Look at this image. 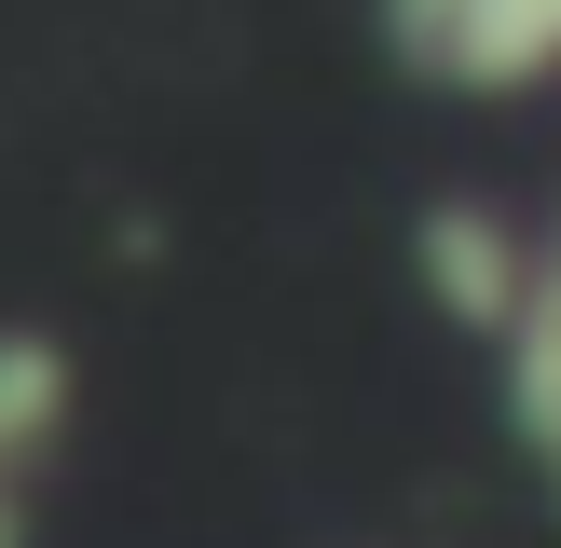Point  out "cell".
<instances>
[{
    "label": "cell",
    "instance_id": "1",
    "mask_svg": "<svg viewBox=\"0 0 561 548\" xmlns=\"http://www.w3.org/2000/svg\"><path fill=\"white\" fill-rule=\"evenodd\" d=\"M383 55L438 96H548L561 82V0H370Z\"/></svg>",
    "mask_w": 561,
    "mask_h": 548
},
{
    "label": "cell",
    "instance_id": "2",
    "mask_svg": "<svg viewBox=\"0 0 561 548\" xmlns=\"http://www.w3.org/2000/svg\"><path fill=\"white\" fill-rule=\"evenodd\" d=\"M425 301L466 329V343H493V329L520 316V274H535V233H520L507 206H480V192H438L425 206Z\"/></svg>",
    "mask_w": 561,
    "mask_h": 548
},
{
    "label": "cell",
    "instance_id": "3",
    "mask_svg": "<svg viewBox=\"0 0 561 548\" xmlns=\"http://www.w3.org/2000/svg\"><path fill=\"white\" fill-rule=\"evenodd\" d=\"M493 384H507V438L535 453V480H548V507H561V219L535 233L520 316L493 329Z\"/></svg>",
    "mask_w": 561,
    "mask_h": 548
}]
</instances>
